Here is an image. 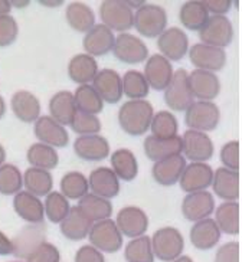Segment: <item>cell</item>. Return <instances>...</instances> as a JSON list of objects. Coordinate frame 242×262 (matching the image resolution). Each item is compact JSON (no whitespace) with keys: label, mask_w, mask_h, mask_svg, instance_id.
<instances>
[{"label":"cell","mask_w":242,"mask_h":262,"mask_svg":"<svg viewBox=\"0 0 242 262\" xmlns=\"http://www.w3.org/2000/svg\"><path fill=\"white\" fill-rule=\"evenodd\" d=\"M215 262H239V245L236 242H229L219 248Z\"/></svg>","instance_id":"cell-51"},{"label":"cell","mask_w":242,"mask_h":262,"mask_svg":"<svg viewBox=\"0 0 242 262\" xmlns=\"http://www.w3.org/2000/svg\"><path fill=\"white\" fill-rule=\"evenodd\" d=\"M221 239V231H219L218 225L213 219H202L197 221L193 228L190 229V241L192 245L197 249L208 251L212 249Z\"/></svg>","instance_id":"cell-27"},{"label":"cell","mask_w":242,"mask_h":262,"mask_svg":"<svg viewBox=\"0 0 242 262\" xmlns=\"http://www.w3.org/2000/svg\"><path fill=\"white\" fill-rule=\"evenodd\" d=\"M26 157H28V162L31 163L35 169L42 170L55 169L59 162L58 153L54 147L47 146L43 143H36V144L31 146Z\"/></svg>","instance_id":"cell-38"},{"label":"cell","mask_w":242,"mask_h":262,"mask_svg":"<svg viewBox=\"0 0 242 262\" xmlns=\"http://www.w3.org/2000/svg\"><path fill=\"white\" fill-rule=\"evenodd\" d=\"M47 236V226L43 222L35 225L25 226L19 235L12 241L13 245V254L17 258H28L29 255L39 247L42 242H45Z\"/></svg>","instance_id":"cell-15"},{"label":"cell","mask_w":242,"mask_h":262,"mask_svg":"<svg viewBox=\"0 0 242 262\" xmlns=\"http://www.w3.org/2000/svg\"><path fill=\"white\" fill-rule=\"evenodd\" d=\"M185 167H186V159L182 155L173 156L155 163L151 173L159 185L173 186L179 182Z\"/></svg>","instance_id":"cell-24"},{"label":"cell","mask_w":242,"mask_h":262,"mask_svg":"<svg viewBox=\"0 0 242 262\" xmlns=\"http://www.w3.org/2000/svg\"><path fill=\"white\" fill-rule=\"evenodd\" d=\"M70 125L71 128L79 136H93V134H98L101 130V121L98 117L86 114L78 110H77Z\"/></svg>","instance_id":"cell-47"},{"label":"cell","mask_w":242,"mask_h":262,"mask_svg":"<svg viewBox=\"0 0 242 262\" xmlns=\"http://www.w3.org/2000/svg\"><path fill=\"white\" fill-rule=\"evenodd\" d=\"M151 241V251L160 261L170 262L179 258L185 241L180 232L174 228H162L155 232Z\"/></svg>","instance_id":"cell-4"},{"label":"cell","mask_w":242,"mask_h":262,"mask_svg":"<svg viewBox=\"0 0 242 262\" xmlns=\"http://www.w3.org/2000/svg\"><path fill=\"white\" fill-rule=\"evenodd\" d=\"M167 15L162 6L157 5H144L137 9L134 15L133 26L137 32L146 38H156L166 31Z\"/></svg>","instance_id":"cell-2"},{"label":"cell","mask_w":242,"mask_h":262,"mask_svg":"<svg viewBox=\"0 0 242 262\" xmlns=\"http://www.w3.org/2000/svg\"><path fill=\"white\" fill-rule=\"evenodd\" d=\"M199 38L203 45L222 49L232 42L234 28L225 16H212L199 31Z\"/></svg>","instance_id":"cell-7"},{"label":"cell","mask_w":242,"mask_h":262,"mask_svg":"<svg viewBox=\"0 0 242 262\" xmlns=\"http://www.w3.org/2000/svg\"><path fill=\"white\" fill-rule=\"evenodd\" d=\"M102 25L109 31L123 32L131 29L134 24L133 9L121 0H105L100 6Z\"/></svg>","instance_id":"cell-3"},{"label":"cell","mask_w":242,"mask_h":262,"mask_svg":"<svg viewBox=\"0 0 242 262\" xmlns=\"http://www.w3.org/2000/svg\"><path fill=\"white\" fill-rule=\"evenodd\" d=\"M10 2L8 0H0V16H5L8 15L9 12H10Z\"/></svg>","instance_id":"cell-55"},{"label":"cell","mask_w":242,"mask_h":262,"mask_svg":"<svg viewBox=\"0 0 242 262\" xmlns=\"http://www.w3.org/2000/svg\"><path fill=\"white\" fill-rule=\"evenodd\" d=\"M74 151L79 159L86 162H101L109 155V144L107 140L98 136H81L74 143Z\"/></svg>","instance_id":"cell-18"},{"label":"cell","mask_w":242,"mask_h":262,"mask_svg":"<svg viewBox=\"0 0 242 262\" xmlns=\"http://www.w3.org/2000/svg\"><path fill=\"white\" fill-rule=\"evenodd\" d=\"M221 162L229 170H239V143L229 141L221 150Z\"/></svg>","instance_id":"cell-50"},{"label":"cell","mask_w":242,"mask_h":262,"mask_svg":"<svg viewBox=\"0 0 242 262\" xmlns=\"http://www.w3.org/2000/svg\"><path fill=\"white\" fill-rule=\"evenodd\" d=\"M13 254V245L12 241L8 239L5 233L0 232V255H10Z\"/></svg>","instance_id":"cell-54"},{"label":"cell","mask_w":242,"mask_h":262,"mask_svg":"<svg viewBox=\"0 0 242 262\" xmlns=\"http://www.w3.org/2000/svg\"><path fill=\"white\" fill-rule=\"evenodd\" d=\"M202 3L208 13L212 12L213 16H224V13H228L232 6L231 0H205Z\"/></svg>","instance_id":"cell-53"},{"label":"cell","mask_w":242,"mask_h":262,"mask_svg":"<svg viewBox=\"0 0 242 262\" xmlns=\"http://www.w3.org/2000/svg\"><path fill=\"white\" fill-rule=\"evenodd\" d=\"M75 262H105L102 256L101 251L95 249L94 247H85L79 248V251L75 255Z\"/></svg>","instance_id":"cell-52"},{"label":"cell","mask_w":242,"mask_h":262,"mask_svg":"<svg viewBox=\"0 0 242 262\" xmlns=\"http://www.w3.org/2000/svg\"><path fill=\"white\" fill-rule=\"evenodd\" d=\"M98 74V63L93 56L86 54H79L71 59L68 65L70 78L81 85H88Z\"/></svg>","instance_id":"cell-30"},{"label":"cell","mask_w":242,"mask_h":262,"mask_svg":"<svg viewBox=\"0 0 242 262\" xmlns=\"http://www.w3.org/2000/svg\"><path fill=\"white\" fill-rule=\"evenodd\" d=\"M213 170L205 163H190L180 176V187L188 193L202 192L212 185Z\"/></svg>","instance_id":"cell-14"},{"label":"cell","mask_w":242,"mask_h":262,"mask_svg":"<svg viewBox=\"0 0 242 262\" xmlns=\"http://www.w3.org/2000/svg\"><path fill=\"white\" fill-rule=\"evenodd\" d=\"M113 52L116 55L118 61L124 62V63H140L146 61L148 56V49L146 43L134 35L130 33H120L116 42Z\"/></svg>","instance_id":"cell-10"},{"label":"cell","mask_w":242,"mask_h":262,"mask_svg":"<svg viewBox=\"0 0 242 262\" xmlns=\"http://www.w3.org/2000/svg\"><path fill=\"white\" fill-rule=\"evenodd\" d=\"M125 3L130 6V9H133V8L140 9L141 6H144V5H146V2H125Z\"/></svg>","instance_id":"cell-56"},{"label":"cell","mask_w":242,"mask_h":262,"mask_svg":"<svg viewBox=\"0 0 242 262\" xmlns=\"http://www.w3.org/2000/svg\"><path fill=\"white\" fill-rule=\"evenodd\" d=\"M189 59L192 65L202 71H221L227 63V54L224 49L203 43H196L189 51Z\"/></svg>","instance_id":"cell-11"},{"label":"cell","mask_w":242,"mask_h":262,"mask_svg":"<svg viewBox=\"0 0 242 262\" xmlns=\"http://www.w3.org/2000/svg\"><path fill=\"white\" fill-rule=\"evenodd\" d=\"M179 17L182 25L189 31H201L209 19V13L202 2H186L180 8Z\"/></svg>","instance_id":"cell-36"},{"label":"cell","mask_w":242,"mask_h":262,"mask_svg":"<svg viewBox=\"0 0 242 262\" xmlns=\"http://www.w3.org/2000/svg\"><path fill=\"white\" fill-rule=\"evenodd\" d=\"M182 148V139L179 136L172 139H157L155 136H150L144 140V153L147 159L155 163L173 156H179Z\"/></svg>","instance_id":"cell-26"},{"label":"cell","mask_w":242,"mask_h":262,"mask_svg":"<svg viewBox=\"0 0 242 262\" xmlns=\"http://www.w3.org/2000/svg\"><path fill=\"white\" fill-rule=\"evenodd\" d=\"M212 186L213 192L221 199L228 202L236 201L239 198V173L227 167H219L213 173Z\"/></svg>","instance_id":"cell-25"},{"label":"cell","mask_w":242,"mask_h":262,"mask_svg":"<svg viewBox=\"0 0 242 262\" xmlns=\"http://www.w3.org/2000/svg\"><path fill=\"white\" fill-rule=\"evenodd\" d=\"M143 75L146 78L148 86L156 91H164L172 81V63L162 55H151L146 62Z\"/></svg>","instance_id":"cell-13"},{"label":"cell","mask_w":242,"mask_h":262,"mask_svg":"<svg viewBox=\"0 0 242 262\" xmlns=\"http://www.w3.org/2000/svg\"><path fill=\"white\" fill-rule=\"evenodd\" d=\"M111 166L116 176L123 179L124 182H130L137 176L139 173V164L136 156L127 150V148H120L111 155Z\"/></svg>","instance_id":"cell-33"},{"label":"cell","mask_w":242,"mask_h":262,"mask_svg":"<svg viewBox=\"0 0 242 262\" xmlns=\"http://www.w3.org/2000/svg\"><path fill=\"white\" fill-rule=\"evenodd\" d=\"M150 128L157 139H172L178 136V120L169 111H159L153 116Z\"/></svg>","instance_id":"cell-42"},{"label":"cell","mask_w":242,"mask_h":262,"mask_svg":"<svg viewBox=\"0 0 242 262\" xmlns=\"http://www.w3.org/2000/svg\"><path fill=\"white\" fill-rule=\"evenodd\" d=\"M188 81L193 98H197L199 101L215 100L221 91L218 77L209 71L195 70L192 74H189Z\"/></svg>","instance_id":"cell-16"},{"label":"cell","mask_w":242,"mask_h":262,"mask_svg":"<svg viewBox=\"0 0 242 262\" xmlns=\"http://www.w3.org/2000/svg\"><path fill=\"white\" fill-rule=\"evenodd\" d=\"M78 208L81 212L93 222V221H104L108 219L111 213H113V206L107 199L100 198L94 193H86L85 196L81 198Z\"/></svg>","instance_id":"cell-34"},{"label":"cell","mask_w":242,"mask_h":262,"mask_svg":"<svg viewBox=\"0 0 242 262\" xmlns=\"http://www.w3.org/2000/svg\"><path fill=\"white\" fill-rule=\"evenodd\" d=\"M116 225H117L118 231L125 236L139 238V236H143V233L147 231L148 217L141 209L128 206L118 212Z\"/></svg>","instance_id":"cell-20"},{"label":"cell","mask_w":242,"mask_h":262,"mask_svg":"<svg viewBox=\"0 0 242 262\" xmlns=\"http://www.w3.org/2000/svg\"><path fill=\"white\" fill-rule=\"evenodd\" d=\"M28 262H59V251L49 242H42L28 258Z\"/></svg>","instance_id":"cell-49"},{"label":"cell","mask_w":242,"mask_h":262,"mask_svg":"<svg viewBox=\"0 0 242 262\" xmlns=\"http://www.w3.org/2000/svg\"><path fill=\"white\" fill-rule=\"evenodd\" d=\"M157 47L167 61H180L189 49L188 35L179 28H170L159 36Z\"/></svg>","instance_id":"cell-12"},{"label":"cell","mask_w":242,"mask_h":262,"mask_svg":"<svg viewBox=\"0 0 242 262\" xmlns=\"http://www.w3.org/2000/svg\"><path fill=\"white\" fill-rule=\"evenodd\" d=\"M35 136L40 140V143L51 147H67L70 143L68 131L52 117H40L36 120Z\"/></svg>","instance_id":"cell-21"},{"label":"cell","mask_w":242,"mask_h":262,"mask_svg":"<svg viewBox=\"0 0 242 262\" xmlns=\"http://www.w3.org/2000/svg\"><path fill=\"white\" fill-rule=\"evenodd\" d=\"M88 186L94 194L104 199L116 198L120 192L118 178L108 167H98L93 170L88 179Z\"/></svg>","instance_id":"cell-23"},{"label":"cell","mask_w":242,"mask_h":262,"mask_svg":"<svg viewBox=\"0 0 242 262\" xmlns=\"http://www.w3.org/2000/svg\"><path fill=\"white\" fill-rule=\"evenodd\" d=\"M88 180L78 171L67 173L61 180V190L62 194L68 199H81L88 193Z\"/></svg>","instance_id":"cell-43"},{"label":"cell","mask_w":242,"mask_h":262,"mask_svg":"<svg viewBox=\"0 0 242 262\" xmlns=\"http://www.w3.org/2000/svg\"><path fill=\"white\" fill-rule=\"evenodd\" d=\"M93 88L101 97V100L108 104H117L123 97L121 77L114 70L98 71L93 79Z\"/></svg>","instance_id":"cell-17"},{"label":"cell","mask_w":242,"mask_h":262,"mask_svg":"<svg viewBox=\"0 0 242 262\" xmlns=\"http://www.w3.org/2000/svg\"><path fill=\"white\" fill-rule=\"evenodd\" d=\"M42 5H47V6H59V5H62V2H40Z\"/></svg>","instance_id":"cell-61"},{"label":"cell","mask_w":242,"mask_h":262,"mask_svg":"<svg viewBox=\"0 0 242 262\" xmlns=\"http://www.w3.org/2000/svg\"><path fill=\"white\" fill-rule=\"evenodd\" d=\"M213 209H215L213 196L206 190L189 193L183 201V205H182L183 216L188 221H196V222L211 216Z\"/></svg>","instance_id":"cell-22"},{"label":"cell","mask_w":242,"mask_h":262,"mask_svg":"<svg viewBox=\"0 0 242 262\" xmlns=\"http://www.w3.org/2000/svg\"><path fill=\"white\" fill-rule=\"evenodd\" d=\"M182 151L193 163H205L213 156V144L202 131L188 130L182 137Z\"/></svg>","instance_id":"cell-9"},{"label":"cell","mask_w":242,"mask_h":262,"mask_svg":"<svg viewBox=\"0 0 242 262\" xmlns=\"http://www.w3.org/2000/svg\"><path fill=\"white\" fill-rule=\"evenodd\" d=\"M123 82V94L131 100H144L148 95L150 86L143 74L139 71H128L121 79Z\"/></svg>","instance_id":"cell-41"},{"label":"cell","mask_w":242,"mask_h":262,"mask_svg":"<svg viewBox=\"0 0 242 262\" xmlns=\"http://www.w3.org/2000/svg\"><path fill=\"white\" fill-rule=\"evenodd\" d=\"M49 111L56 123L61 125H70L77 113V105L74 101V94L70 91L56 93L49 101Z\"/></svg>","instance_id":"cell-31"},{"label":"cell","mask_w":242,"mask_h":262,"mask_svg":"<svg viewBox=\"0 0 242 262\" xmlns=\"http://www.w3.org/2000/svg\"><path fill=\"white\" fill-rule=\"evenodd\" d=\"M153 113V107L148 101H127L118 111V123L127 134L143 136L150 128V124L155 116Z\"/></svg>","instance_id":"cell-1"},{"label":"cell","mask_w":242,"mask_h":262,"mask_svg":"<svg viewBox=\"0 0 242 262\" xmlns=\"http://www.w3.org/2000/svg\"><path fill=\"white\" fill-rule=\"evenodd\" d=\"M114 33L104 25H95L91 31L85 33V38L82 40V47L85 49L86 55L90 56H104L113 51L114 48Z\"/></svg>","instance_id":"cell-19"},{"label":"cell","mask_w":242,"mask_h":262,"mask_svg":"<svg viewBox=\"0 0 242 262\" xmlns=\"http://www.w3.org/2000/svg\"><path fill=\"white\" fill-rule=\"evenodd\" d=\"M216 225L219 231L228 235L239 232V205L236 202H225L216 209Z\"/></svg>","instance_id":"cell-39"},{"label":"cell","mask_w":242,"mask_h":262,"mask_svg":"<svg viewBox=\"0 0 242 262\" xmlns=\"http://www.w3.org/2000/svg\"><path fill=\"white\" fill-rule=\"evenodd\" d=\"M5 159H6V153H5V148H3V147H2V144H0V166L3 164Z\"/></svg>","instance_id":"cell-58"},{"label":"cell","mask_w":242,"mask_h":262,"mask_svg":"<svg viewBox=\"0 0 242 262\" xmlns=\"http://www.w3.org/2000/svg\"><path fill=\"white\" fill-rule=\"evenodd\" d=\"M45 212L48 219L54 224H61L70 212V202L62 193L51 192L45 201Z\"/></svg>","instance_id":"cell-45"},{"label":"cell","mask_w":242,"mask_h":262,"mask_svg":"<svg viewBox=\"0 0 242 262\" xmlns=\"http://www.w3.org/2000/svg\"><path fill=\"white\" fill-rule=\"evenodd\" d=\"M88 235L95 249L108 252V254H114L120 251V248L123 245L121 232L118 231L116 222H113L111 219L98 221L97 224L91 226Z\"/></svg>","instance_id":"cell-8"},{"label":"cell","mask_w":242,"mask_h":262,"mask_svg":"<svg viewBox=\"0 0 242 262\" xmlns=\"http://www.w3.org/2000/svg\"><path fill=\"white\" fill-rule=\"evenodd\" d=\"M24 186V179L17 167L13 164L0 166V193L2 194H16Z\"/></svg>","instance_id":"cell-46"},{"label":"cell","mask_w":242,"mask_h":262,"mask_svg":"<svg viewBox=\"0 0 242 262\" xmlns=\"http://www.w3.org/2000/svg\"><path fill=\"white\" fill-rule=\"evenodd\" d=\"M74 101H75L78 111L93 114V116H97L98 113H101L102 107H104V101L101 100V97L97 94V91L91 85L78 86L74 94Z\"/></svg>","instance_id":"cell-40"},{"label":"cell","mask_w":242,"mask_h":262,"mask_svg":"<svg viewBox=\"0 0 242 262\" xmlns=\"http://www.w3.org/2000/svg\"><path fill=\"white\" fill-rule=\"evenodd\" d=\"M173 262H193L189 256H179V258H176Z\"/></svg>","instance_id":"cell-60"},{"label":"cell","mask_w":242,"mask_h":262,"mask_svg":"<svg viewBox=\"0 0 242 262\" xmlns=\"http://www.w3.org/2000/svg\"><path fill=\"white\" fill-rule=\"evenodd\" d=\"M93 222L86 217L78 206L71 208L67 217L61 222V233L70 241L85 239L90 233Z\"/></svg>","instance_id":"cell-28"},{"label":"cell","mask_w":242,"mask_h":262,"mask_svg":"<svg viewBox=\"0 0 242 262\" xmlns=\"http://www.w3.org/2000/svg\"><path fill=\"white\" fill-rule=\"evenodd\" d=\"M12 110L24 123H33L39 118L40 104L33 94L19 91L12 97Z\"/></svg>","instance_id":"cell-32"},{"label":"cell","mask_w":242,"mask_h":262,"mask_svg":"<svg viewBox=\"0 0 242 262\" xmlns=\"http://www.w3.org/2000/svg\"><path fill=\"white\" fill-rule=\"evenodd\" d=\"M13 206H15L16 213L25 221L31 224L43 222V212H45L43 205L36 196H33L29 192L16 193Z\"/></svg>","instance_id":"cell-29"},{"label":"cell","mask_w":242,"mask_h":262,"mask_svg":"<svg viewBox=\"0 0 242 262\" xmlns=\"http://www.w3.org/2000/svg\"><path fill=\"white\" fill-rule=\"evenodd\" d=\"M189 74L185 70H178L173 74L170 84L164 90V102L173 111H186L193 102V94L189 88Z\"/></svg>","instance_id":"cell-5"},{"label":"cell","mask_w":242,"mask_h":262,"mask_svg":"<svg viewBox=\"0 0 242 262\" xmlns=\"http://www.w3.org/2000/svg\"><path fill=\"white\" fill-rule=\"evenodd\" d=\"M12 262H16V261H12Z\"/></svg>","instance_id":"cell-62"},{"label":"cell","mask_w":242,"mask_h":262,"mask_svg":"<svg viewBox=\"0 0 242 262\" xmlns=\"http://www.w3.org/2000/svg\"><path fill=\"white\" fill-rule=\"evenodd\" d=\"M67 20L77 32H88L95 26L94 12L81 2H74L67 8Z\"/></svg>","instance_id":"cell-35"},{"label":"cell","mask_w":242,"mask_h":262,"mask_svg":"<svg viewBox=\"0 0 242 262\" xmlns=\"http://www.w3.org/2000/svg\"><path fill=\"white\" fill-rule=\"evenodd\" d=\"M28 5V2H10V6H17V8H24Z\"/></svg>","instance_id":"cell-59"},{"label":"cell","mask_w":242,"mask_h":262,"mask_svg":"<svg viewBox=\"0 0 242 262\" xmlns=\"http://www.w3.org/2000/svg\"><path fill=\"white\" fill-rule=\"evenodd\" d=\"M125 261L127 262H153L155 255L151 251V241L147 236L134 238L125 247Z\"/></svg>","instance_id":"cell-44"},{"label":"cell","mask_w":242,"mask_h":262,"mask_svg":"<svg viewBox=\"0 0 242 262\" xmlns=\"http://www.w3.org/2000/svg\"><path fill=\"white\" fill-rule=\"evenodd\" d=\"M221 120L218 105L212 101H195L186 110L185 121L192 130L212 131L218 127Z\"/></svg>","instance_id":"cell-6"},{"label":"cell","mask_w":242,"mask_h":262,"mask_svg":"<svg viewBox=\"0 0 242 262\" xmlns=\"http://www.w3.org/2000/svg\"><path fill=\"white\" fill-rule=\"evenodd\" d=\"M17 24L12 16H0V48L12 45L17 38Z\"/></svg>","instance_id":"cell-48"},{"label":"cell","mask_w":242,"mask_h":262,"mask_svg":"<svg viewBox=\"0 0 242 262\" xmlns=\"http://www.w3.org/2000/svg\"><path fill=\"white\" fill-rule=\"evenodd\" d=\"M24 185L26 186L28 192L38 198V196H48L52 190L54 182L48 170L31 167L25 173Z\"/></svg>","instance_id":"cell-37"},{"label":"cell","mask_w":242,"mask_h":262,"mask_svg":"<svg viewBox=\"0 0 242 262\" xmlns=\"http://www.w3.org/2000/svg\"><path fill=\"white\" fill-rule=\"evenodd\" d=\"M5 111H6V105H5V101L0 97V118L5 116Z\"/></svg>","instance_id":"cell-57"}]
</instances>
